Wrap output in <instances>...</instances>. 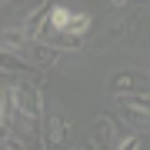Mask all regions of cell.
<instances>
[{
  "instance_id": "6da1fadb",
  "label": "cell",
  "mask_w": 150,
  "mask_h": 150,
  "mask_svg": "<svg viewBox=\"0 0 150 150\" xmlns=\"http://www.w3.org/2000/svg\"><path fill=\"white\" fill-rule=\"evenodd\" d=\"M10 93H13V107L27 117H37L43 113V93H40V80L33 77H20V80L10 83Z\"/></svg>"
},
{
  "instance_id": "7a4b0ae2",
  "label": "cell",
  "mask_w": 150,
  "mask_h": 150,
  "mask_svg": "<svg viewBox=\"0 0 150 150\" xmlns=\"http://www.w3.org/2000/svg\"><path fill=\"white\" fill-rule=\"evenodd\" d=\"M110 90H113V93L150 90V74H140V70H120V74L110 77Z\"/></svg>"
},
{
  "instance_id": "3957f363",
  "label": "cell",
  "mask_w": 150,
  "mask_h": 150,
  "mask_svg": "<svg viewBox=\"0 0 150 150\" xmlns=\"http://www.w3.org/2000/svg\"><path fill=\"white\" fill-rule=\"evenodd\" d=\"M70 140V127H67V117L64 113H54V117L47 120V130L40 134V147H64Z\"/></svg>"
},
{
  "instance_id": "277c9868",
  "label": "cell",
  "mask_w": 150,
  "mask_h": 150,
  "mask_svg": "<svg viewBox=\"0 0 150 150\" xmlns=\"http://www.w3.org/2000/svg\"><path fill=\"white\" fill-rule=\"evenodd\" d=\"M23 50H27V57H30V60H33L37 67H54V64H60V47L47 43L43 37H40V40L33 37V40H30V43H27Z\"/></svg>"
},
{
  "instance_id": "5b68a950",
  "label": "cell",
  "mask_w": 150,
  "mask_h": 150,
  "mask_svg": "<svg viewBox=\"0 0 150 150\" xmlns=\"http://www.w3.org/2000/svg\"><path fill=\"white\" fill-rule=\"evenodd\" d=\"M0 74H17V77H33L40 80V74L33 70V64H23L17 54H10L7 47H0Z\"/></svg>"
},
{
  "instance_id": "8992f818",
  "label": "cell",
  "mask_w": 150,
  "mask_h": 150,
  "mask_svg": "<svg viewBox=\"0 0 150 150\" xmlns=\"http://www.w3.org/2000/svg\"><path fill=\"white\" fill-rule=\"evenodd\" d=\"M113 140H117V134H113V120L110 117H97L93 127H90V147L103 150V147H113Z\"/></svg>"
},
{
  "instance_id": "52a82bcc",
  "label": "cell",
  "mask_w": 150,
  "mask_h": 150,
  "mask_svg": "<svg viewBox=\"0 0 150 150\" xmlns=\"http://www.w3.org/2000/svg\"><path fill=\"white\" fill-rule=\"evenodd\" d=\"M40 37L47 40V43H54V47H60V50H80V47H83V37L67 33V30H50V27H43Z\"/></svg>"
},
{
  "instance_id": "ba28073f",
  "label": "cell",
  "mask_w": 150,
  "mask_h": 150,
  "mask_svg": "<svg viewBox=\"0 0 150 150\" xmlns=\"http://www.w3.org/2000/svg\"><path fill=\"white\" fill-rule=\"evenodd\" d=\"M50 7H54V4H43V7H37V10H33L27 20H23V33H27L30 40L43 33V27H47V17H50Z\"/></svg>"
},
{
  "instance_id": "9c48e42d",
  "label": "cell",
  "mask_w": 150,
  "mask_h": 150,
  "mask_svg": "<svg viewBox=\"0 0 150 150\" xmlns=\"http://www.w3.org/2000/svg\"><path fill=\"white\" fill-rule=\"evenodd\" d=\"M120 113H123V120H127V127H134V130H144L147 123H150V113L147 110L127 107V103H120Z\"/></svg>"
},
{
  "instance_id": "30bf717a",
  "label": "cell",
  "mask_w": 150,
  "mask_h": 150,
  "mask_svg": "<svg viewBox=\"0 0 150 150\" xmlns=\"http://www.w3.org/2000/svg\"><path fill=\"white\" fill-rule=\"evenodd\" d=\"M30 43V37L23 33V27H10V30H4V47H10V50H23Z\"/></svg>"
},
{
  "instance_id": "8fae6325",
  "label": "cell",
  "mask_w": 150,
  "mask_h": 150,
  "mask_svg": "<svg viewBox=\"0 0 150 150\" xmlns=\"http://www.w3.org/2000/svg\"><path fill=\"white\" fill-rule=\"evenodd\" d=\"M67 33H77V37H87V30H90V17L87 13H70V20H67Z\"/></svg>"
},
{
  "instance_id": "7c38bea8",
  "label": "cell",
  "mask_w": 150,
  "mask_h": 150,
  "mask_svg": "<svg viewBox=\"0 0 150 150\" xmlns=\"http://www.w3.org/2000/svg\"><path fill=\"white\" fill-rule=\"evenodd\" d=\"M134 23H137V17H127V20H120L117 27H110V30H107V40H117L120 33H130V30H134Z\"/></svg>"
},
{
  "instance_id": "4fadbf2b",
  "label": "cell",
  "mask_w": 150,
  "mask_h": 150,
  "mask_svg": "<svg viewBox=\"0 0 150 150\" xmlns=\"http://www.w3.org/2000/svg\"><path fill=\"white\" fill-rule=\"evenodd\" d=\"M140 144H144V140H140L137 134H127L123 140H113V147H120V150H137Z\"/></svg>"
},
{
  "instance_id": "5bb4252c",
  "label": "cell",
  "mask_w": 150,
  "mask_h": 150,
  "mask_svg": "<svg viewBox=\"0 0 150 150\" xmlns=\"http://www.w3.org/2000/svg\"><path fill=\"white\" fill-rule=\"evenodd\" d=\"M110 4H113V7H127L130 0H110Z\"/></svg>"
},
{
  "instance_id": "9a60e30c",
  "label": "cell",
  "mask_w": 150,
  "mask_h": 150,
  "mask_svg": "<svg viewBox=\"0 0 150 150\" xmlns=\"http://www.w3.org/2000/svg\"><path fill=\"white\" fill-rule=\"evenodd\" d=\"M4 4H10V0H0V7H4Z\"/></svg>"
},
{
  "instance_id": "2e32d148",
  "label": "cell",
  "mask_w": 150,
  "mask_h": 150,
  "mask_svg": "<svg viewBox=\"0 0 150 150\" xmlns=\"http://www.w3.org/2000/svg\"><path fill=\"white\" fill-rule=\"evenodd\" d=\"M0 127H4V113H0Z\"/></svg>"
}]
</instances>
